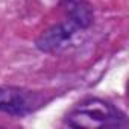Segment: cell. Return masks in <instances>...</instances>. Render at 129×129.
<instances>
[{"mask_svg":"<svg viewBox=\"0 0 129 129\" xmlns=\"http://www.w3.org/2000/svg\"><path fill=\"white\" fill-rule=\"evenodd\" d=\"M75 27L76 26L73 23H62V24L50 27L37 40V47L41 52H47V53L55 52L66 41L70 40V37L75 32Z\"/></svg>","mask_w":129,"mask_h":129,"instance_id":"cell-3","label":"cell"},{"mask_svg":"<svg viewBox=\"0 0 129 129\" xmlns=\"http://www.w3.org/2000/svg\"><path fill=\"white\" fill-rule=\"evenodd\" d=\"M70 23L76 27H87L93 21V12L85 0H66Z\"/></svg>","mask_w":129,"mask_h":129,"instance_id":"cell-4","label":"cell"},{"mask_svg":"<svg viewBox=\"0 0 129 129\" xmlns=\"http://www.w3.org/2000/svg\"><path fill=\"white\" fill-rule=\"evenodd\" d=\"M41 105V96L35 91H29L17 87H0V111L24 115L35 111Z\"/></svg>","mask_w":129,"mask_h":129,"instance_id":"cell-2","label":"cell"},{"mask_svg":"<svg viewBox=\"0 0 129 129\" xmlns=\"http://www.w3.org/2000/svg\"><path fill=\"white\" fill-rule=\"evenodd\" d=\"M72 127H124L127 120L115 106L105 100L90 99L79 103L66 118Z\"/></svg>","mask_w":129,"mask_h":129,"instance_id":"cell-1","label":"cell"}]
</instances>
